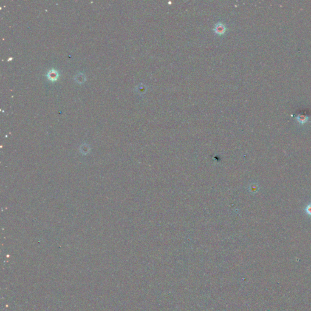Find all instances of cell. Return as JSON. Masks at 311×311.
<instances>
[{"label":"cell","mask_w":311,"mask_h":311,"mask_svg":"<svg viewBox=\"0 0 311 311\" xmlns=\"http://www.w3.org/2000/svg\"><path fill=\"white\" fill-rule=\"evenodd\" d=\"M306 213H307L309 215L311 216V204H309V205L306 207Z\"/></svg>","instance_id":"3957f363"},{"label":"cell","mask_w":311,"mask_h":311,"mask_svg":"<svg viewBox=\"0 0 311 311\" xmlns=\"http://www.w3.org/2000/svg\"><path fill=\"white\" fill-rule=\"evenodd\" d=\"M215 30L218 34H223L225 30V28L223 24H218L216 26Z\"/></svg>","instance_id":"6da1fadb"},{"label":"cell","mask_w":311,"mask_h":311,"mask_svg":"<svg viewBox=\"0 0 311 311\" xmlns=\"http://www.w3.org/2000/svg\"><path fill=\"white\" fill-rule=\"evenodd\" d=\"M298 121L300 122V123H304V122H306L307 121V117L305 116H300L298 117Z\"/></svg>","instance_id":"7a4b0ae2"}]
</instances>
